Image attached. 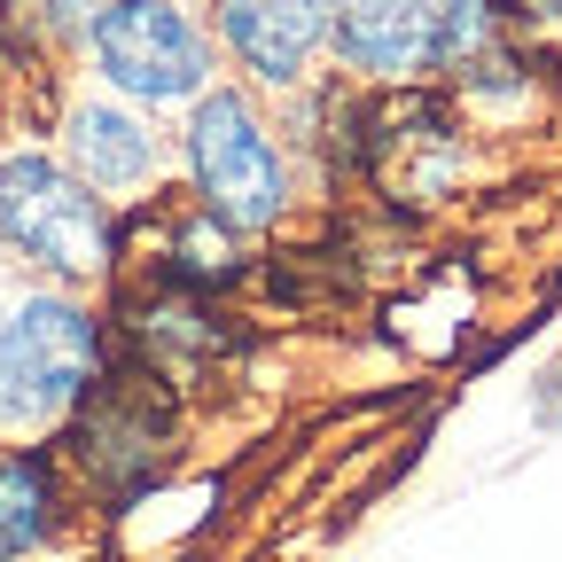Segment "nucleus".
<instances>
[{"mask_svg": "<svg viewBox=\"0 0 562 562\" xmlns=\"http://www.w3.org/2000/svg\"><path fill=\"white\" fill-rule=\"evenodd\" d=\"M524 9H531V16H562V0H524Z\"/></svg>", "mask_w": 562, "mask_h": 562, "instance_id": "1a4fd4ad", "label": "nucleus"}, {"mask_svg": "<svg viewBox=\"0 0 562 562\" xmlns=\"http://www.w3.org/2000/svg\"><path fill=\"white\" fill-rule=\"evenodd\" d=\"M63 140H70L79 180H94V188H133V180H149V165H157V140L140 133L125 110H110V102H79L70 125H63Z\"/></svg>", "mask_w": 562, "mask_h": 562, "instance_id": "0eeeda50", "label": "nucleus"}, {"mask_svg": "<svg viewBox=\"0 0 562 562\" xmlns=\"http://www.w3.org/2000/svg\"><path fill=\"white\" fill-rule=\"evenodd\" d=\"M0 243L47 273L87 281L110 266V211L102 195H87L79 172L24 149V157H0Z\"/></svg>", "mask_w": 562, "mask_h": 562, "instance_id": "f03ea898", "label": "nucleus"}, {"mask_svg": "<svg viewBox=\"0 0 562 562\" xmlns=\"http://www.w3.org/2000/svg\"><path fill=\"white\" fill-rule=\"evenodd\" d=\"M55 531V461L40 446L0 453V562L32 554Z\"/></svg>", "mask_w": 562, "mask_h": 562, "instance_id": "6e6552de", "label": "nucleus"}, {"mask_svg": "<svg viewBox=\"0 0 562 562\" xmlns=\"http://www.w3.org/2000/svg\"><path fill=\"white\" fill-rule=\"evenodd\" d=\"M102 328L70 297H24L0 313V422H55L94 391Z\"/></svg>", "mask_w": 562, "mask_h": 562, "instance_id": "f257e3e1", "label": "nucleus"}, {"mask_svg": "<svg viewBox=\"0 0 562 562\" xmlns=\"http://www.w3.org/2000/svg\"><path fill=\"white\" fill-rule=\"evenodd\" d=\"M188 157H195V188H203V203L220 211L227 227L258 235V227H273V220H281L290 172H281L273 133L258 125V110H250L243 94H211V102H195Z\"/></svg>", "mask_w": 562, "mask_h": 562, "instance_id": "20e7f679", "label": "nucleus"}, {"mask_svg": "<svg viewBox=\"0 0 562 562\" xmlns=\"http://www.w3.org/2000/svg\"><path fill=\"white\" fill-rule=\"evenodd\" d=\"M94 55L140 102H188L203 87V70H211L203 32L172 9V0H110L94 16Z\"/></svg>", "mask_w": 562, "mask_h": 562, "instance_id": "39448f33", "label": "nucleus"}, {"mask_svg": "<svg viewBox=\"0 0 562 562\" xmlns=\"http://www.w3.org/2000/svg\"><path fill=\"white\" fill-rule=\"evenodd\" d=\"M336 55L383 70V79H422L484 47V0H336Z\"/></svg>", "mask_w": 562, "mask_h": 562, "instance_id": "7ed1b4c3", "label": "nucleus"}, {"mask_svg": "<svg viewBox=\"0 0 562 562\" xmlns=\"http://www.w3.org/2000/svg\"><path fill=\"white\" fill-rule=\"evenodd\" d=\"M220 24L258 79H297L305 55L328 40V0H220Z\"/></svg>", "mask_w": 562, "mask_h": 562, "instance_id": "423d86ee", "label": "nucleus"}]
</instances>
